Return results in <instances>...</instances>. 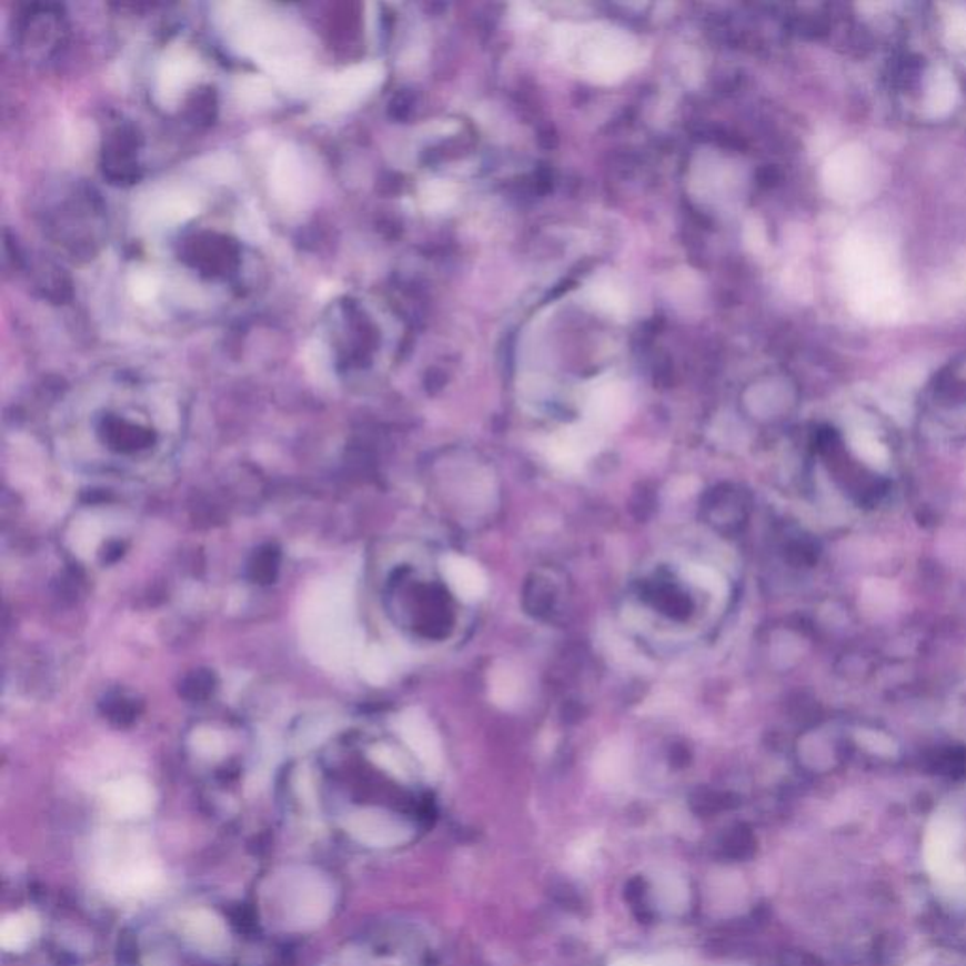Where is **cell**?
Masks as SVG:
<instances>
[{"instance_id":"17","label":"cell","mask_w":966,"mask_h":966,"mask_svg":"<svg viewBox=\"0 0 966 966\" xmlns=\"http://www.w3.org/2000/svg\"><path fill=\"white\" fill-rule=\"evenodd\" d=\"M521 695V682L515 672L510 671L509 666L496 668L491 676V697L499 706L509 708L512 704L517 703Z\"/></svg>"},{"instance_id":"16","label":"cell","mask_w":966,"mask_h":966,"mask_svg":"<svg viewBox=\"0 0 966 966\" xmlns=\"http://www.w3.org/2000/svg\"><path fill=\"white\" fill-rule=\"evenodd\" d=\"M37 933V917L32 914H12L0 927V946L8 952H19L31 944Z\"/></svg>"},{"instance_id":"13","label":"cell","mask_w":966,"mask_h":966,"mask_svg":"<svg viewBox=\"0 0 966 966\" xmlns=\"http://www.w3.org/2000/svg\"><path fill=\"white\" fill-rule=\"evenodd\" d=\"M182 929L188 940L202 952H220L225 946V925L212 912H189L183 917Z\"/></svg>"},{"instance_id":"9","label":"cell","mask_w":966,"mask_h":966,"mask_svg":"<svg viewBox=\"0 0 966 966\" xmlns=\"http://www.w3.org/2000/svg\"><path fill=\"white\" fill-rule=\"evenodd\" d=\"M396 733L401 736L402 742L410 747V752L414 753L415 757L423 765L433 768L440 763V742L439 736L434 733L427 717L420 712H406L399 717L396 723Z\"/></svg>"},{"instance_id":"1","label":"cell","mask_w":966,"mask_h":966,"mask_svg":"<svg viewBox=\"0 0 966 966\" xmlns=\"http://www.w3.org/2000/svg\"><path fill=\"white\" fill-rule=\"evenodd\" d=\"M180 431L178 410L159 401L150 409L94 412L93 417L72 421L59 434L57 447L76 476L104 487H132L170 471Z\"/></svg>"},{"instance_id":"15","label":"cell","mask_w":966,"mask_h":966,"mask_svg":"<svg viewBox=\"0 0 966 966\" xmlns=\"http://www.w3.org/2000/svg\"><path fill=\"white\" fill-rule=\"evenodd\" d=\"M197 204L193 197L183 195V193H169L153 202L150 208L151 221H155L159 225H174L182 223L197 214Z\"/></svg>"},{"instance_id":"22","label":"cell","mask_w":966,"mask_h":966,"mask_svg":"<svg viewBox=\"0 0 966 966\" xmlns=\"http://www.w3.org/2000/svg\"><path fill=\"white\" fill-rule=\"evenodd\" d=\"M240 93H242V99L245 102H250V104H264V102L270 101L269 83L261 80V78L244 80Z\"/></svg>"},{"instance_id":"20","label":"cell","mask_w":966,"mask_h":966,"mask_svg":"<svg viewBox=\"0 0 966 966\" xmlns=\"http://www.w3.org/2000/svg\"><path fill=\"white\" fill-rule=\"evenodd\" d=\"M129 289L132 296L139 302H150L155 299L159 291V280L150 270H137L129 278Z\"/></svg>"},{"instance_id":"21","label":"cell","mask_w":966,"mask_h":966,"mask_svg":"<svg viewBox=\"0 0 966 966\" xmlns=\"http://www.w3.org/2000/svg\"><path fill=\"white\" fill-rule=\"evenodd\" d=\"M453 201V189L444 182H431L423 189V202L429 210H444Z\"/></svg>"},{"instance_id":"4","label":"cell","mask_w":966,"mask_h":966,"mask_svg":"<svg viewBox=\"0 0 966 966\" xmlns=\"http://www.w3.org/2000/svg\"><path fill=\"white\" fill-rule=\"evenodd\" d=\"M348 833L366 846H395L409 835L406 823L382 808L353 809L345 822Z\"/></svg>"},{"instance_id":"5","label":"cell","mask_w":966,"mask_h":966,"mask_svg":"<svg viewBox=\"0 0 966 966\" xmlns=\"http://www.w3.org/2000/svg\"><path fill=\"white\" fill-rule=\"evenodd\" d=\"M603 439V431H598L587 421H584L580 425H572L565 431H561L557 436H553L550 440V446H547V455L555 465L572 471L598 450Z\"/></svg>"},{"instance_id":"8","label":"cell","mask_w":966,"mask_h":966,"mask_svg":"<svg viewBox=\"0 0 966 966\" xmlns=\"http://www.w3.org/2000/svg\"><path fill=\"white\" fill-rule=\"evenodd\" d=\"M440 574L444 577V582L453 595L463 603H477L490 590V582H487L482 566L474 563L472 559L461 557L455 553L442 557Z\"/></svg>"},{"instance_id":"18","label":"cell","mask_w":966,"mask_h":966,"mask_svg":"<svg viewBox=\"0 0 966 966\" xmlns=\"http://www.w3.org/2000/svg\"><path fill=\"white\" fill-rule=\"evenodd\" d=\"M684 576L690 580L691 584L697 585L701 590L706 591L716 598L727 596L728 585L725 577L708 565H687L684 571Z\"/></svg>"},{"instance_id":"10","label":"cell","mask_w":966,"mask_h":966,"mask_svg":"<svg viewBox=\"0 0 966 966\" xmlns=\"http://www.w3.org/2000/svg\"><path fill=\"white\" fill-rule=\"evenodd\" d=\"M957 836H959V831L948 819H940V822L935 823V827L930 828L927 847H925V857H927L930 871L938 878H960V866L955 863L954 857Z\"/></svg>"},{"instance_id":"12","label":"cell","mask_w":966,"mask_h":966,"mask_svg":"<svg viewBox=\"0 0 966 966\" xmlns=\"http://www.w3.org/2000/svg\"><path fill=\"white\" fill-rule=\"evenodd\" d=\"M107 804L118 817H140L150 812L153 793L142 779H121L108 787Z\"/></svg>"},{"instance_id":"3","label":"cell","mask_w":966,"mask_h":966,"mask_svg":"<svg viewBox=\"0 0 966 966\" xmlns=\"http://www.w3.org/2000/svg\"><path fill=\"white\" fill-rule=\"evenodd\" d=\"M274 892L283 922L295 929L320 925L333 908V887L320 873L308 868L289 871Z\"/></svg>"},{"instance_id":"23","label":"cell","mask_w":966,"mask_h":966,"mask_svg":"<svg viewBox=\"0 0 966 966\" xmlns=\"http://www.w3.org/2000/svg\"><path fill=\"white\" fill-rule=\"evenodd\" d=\"M240 231H242L244 237H248L250 240L263 239L264 223L255 212H253V214H245L244 218H242V223H240Z\"/></svg>"},{"instance_id":"11","label":"cell","mask_w":966,"mask_h":966,"mask_svg":"<svg viewBox=\"0 0 966 966\" xmlns=\"http://www.w3.org/2000/svg\"><path fill=\"white\" fill-rule=\"evenodd\" d=\"M272 185L283 201H301L306 193V172L295 150L283 148L278 151L272 167Z\"/></svg>"},{"instance_id":"2","label":"cell","mask_w":966,"mask_h":966,"mask_svg":"<svg viewBox=\"0 0 966 966\" xmlns=\"http://www.w3.org/2000/svg\"><path fill=\"white\" fill-rule=\"evenodd\" d=\"M555 48L572 70L598 83L620 82L641 63L638 42L606 23H563L555 29Z\"/></svg>"},{"instance_id":"7","label":"cell","mask_w":966,"mask_h":966,"mask_svg":"<svg viewBox=\"0 0 966 966\" xmlns=\"http://www.w3.org/2000/svg\"><path fill=\"white\" fill-rule=\"evenodd\" d=\"M382 80V64H358L353 69L345 70L329 83L325 107L331 110L348 108L353 102L361 101L364 94L371 93Z\"/></svg>"},{"instance_id":"14","label":"cell","mask_w":966,"mask_h":966,"mask_svg":"<svg viewBox=\"0 0 966 966\" xmlns=\"http://www.w3.org/2000/svg\"><path fill=\"white\" fill-rule=\"evenodd\" d=\"M199 70L197 59L189 56L188 51H172L164 59L161 72H159L158 91L164 102L174 101L180 91L188 88Z\"/></svg>"},{"instance_id":"19","label":"cell","mask_w":966,"mask_h":966,"mask_svg":"<svg viewBox=\"0 0 966 966\" xmlns=\"http://www.w3.org/2000/svg\"><path fill=\"white\" fill-rule=\"evenodd\" d=\"M593 301L608 314L623 315L627 312L625 293L615 288L614 283H596L593 288Z\"/></svg>"},{"instance_id":"6","label":"cell","mask_w":966,"mask_h":966,"mask_svg":"<svg viewBox=\"0 0 966 966\" xmlns=\"http://www.w3.org/2000/svg\"><path fill=\"white\" fill-rule=\"evenodd\" d=\"M628 395L625 385L620 382L596 383L585 401V421L606 433L608 429L620 425L627 415Z\"/></svg>"}]
</instances>
